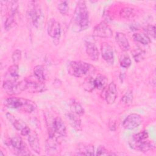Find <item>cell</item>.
Here are the masks:
<instances>
[{
    "label": "cell",
    "instance_id": "cell-1",
    "mask_svg": "<svg viewBox=\"0 0 156 156\" xmlns=\"http://www.w3.org/2000/svg\"><path fill=\"white\" fill-rule=\"evenodd\" d=\"M73 29L76 32L87 29L89 26V14L84 1L77 2L72 18Z\"/></svg>",
    "mask_w": 156,
    "mask_h": 156
},
{
    "label": "cell",
    "instance_id": "cell-2",
    "mask_svg": "<svg viewBox=\"0 0 156 156\" xmlns=\"http://www.w3.org/2000/svg\"><path fill=\"white\" fill-rule=\"evenodd\" d=\"M4 105L7 108L18 109L26 113H32L37 108V105L35 102L13 96L6 98L4 100Z\"/></svg>",
    "mask_w": 156,
    "mask_h": 156
},
{
    "label": "cell",
    "instance_id": "cell-3",
    "mask_svg": "<svg viewBox=\"0 0 156 156\" xmlns=\"http://www.w3.org/2000/svg\"><path fill=\"white\" fill-rule=\"evenodd\" d=\"M91 65L83 61L71 62L68 66V73L76 77H80L87 74L90 69Z\"/></svg>",
    "mask_w": 156,
    "mask_h": 156
},
{
    "label": "cell",
    "instance_id": "cell-4",
    "mask_svg": "<svg viewBox=\"0 0 156 156\" xmlns=\"http://www.w3.org/2000/svg\"><path fill=\"white\" fill-rule=\"evenodd\" d=\"M4 91L9 95H15L26 90V86L24 80L19 82L16 81L5 80L2 83Z\"/></svg>",
    "mask_w": 156,
    "mask_h": 156
},
{
    "label": "cell",
    "instance_id": "cell-5",
    "mask_svg": "<svg viewBox=\"0 0 156 156\" xmlns=\"http://www.w3.org/2000/svg\"><path fill=\"white\" fill-rule=\"evenodd\" d=\"M29 15L32 21L33 25L37 28L40 27L43 20V12L40 6L35 1L30 2Z\"/></svg>",
    "mask_w": 156,
    "mask_h": 156
},
{
    "label": "cell",
    "instance_id": "cell-6",
    "mask_svg": "<svg viewBox=\"0 0 156 156\" xmlns=\"http://www.w3.org/2000/svg\"><path fill=\"white\" fill-rule=\"evenodd\" d=\"M47 31L48 35L52 38L54 43L55 44H58L61 36V26L59 22L55 19H50L48 22Z\"/></svg>",
    "mask_w": 156,
    "mask_h": 156
},
{
    "label": "cell",
    "instance_id": "cell-7",
    "mask_svg": "<svg viewBox=\"0 0 156 156\" xmlns=\"http://www.w3.org/2000/svg\"><path fill=\"white\" fill-rule=\"evenodd\" d=\"M10 145L15 149L17 155H30V152L26 144L19 135L14 136L10 140Z\"/></svg>",
    "mask_w": 156,
    "mask_h": 156
},
{
    "label": "cell",
    "instance_id": "cell-8",
    "mask_svg": "<svg viewBox=\"0 0 156 156\" xmlns=\"http://www.w3.org/2000/svg\"><path fill=\"white\" fill-rule=\"evenodd\" d=\"M25 79L27 83L26 90L32 93L41 92L44 90L45 85L44 82L38 80L34 75Z\"/></svg>",
    "mask_w": 156,
    "mask_h": 156
},
{
    "label": "cell",
    "instance_id": "cell-9",
    "mask_svg": "<svg viewBox=\"0 0 156 156\" xmlns=\"http://www.w3.org/2000/svg\"><path fill=\"white\" fill-rule=\"evenodd\" d=\"M142 123L141 116L137 113H131L128 115L122 122V126L126 129H134Z\"/></svg>",
    "mask_w": 156,
    "mask_h": 156
},
{
    "label": "cell",
    "instance_id": "cell-10",
    "mask_svg": "<svg viewBox=\"0 0 156 156\" xmlns=\"http://www.w3.org/2000/svg\"><path fill=\"white\" fill-rule=\"evenodd\" d=\"M129 145L132 148L143 152L152 151L155 148V144L148 139L138 141L130 140L129 141Z\"/></svg>",
    "mask_w": 156,
    "mask_h": 156
},
{
    "label": "cell",
    "instance_id": "cell-11",
    "mask_svg": "<svg viewBox=\"0 0 156 156\" xmlns=\"http://www.w3.org/2000/svg\"><path fill=\"white\" fill-rule=\"evenodd\" d=\"M93 34L100 38H110L112 37L113 32L105 21H102L94 27Z\"/></svg>",
    "mask_w": 156,
    "mask_h": 156
},
{
    "label": "cell",
    "instance_id": "cell-12",
    "mask_svg": "<svg viewBox=\"0 0 156 156\" xmlns=\"http://www.w3.org/2000/svg\"><path fill=\"white\" fill-rule=\"evenodd\" d=\"M54 130L55 133V138L57 140L58 137L63 138L66 135V125L63 121L62 119L59 116L55 117L54 122Z\"/></svg>",
    "mask_w": 156,
    "mask_h": 156
},
{
    "label": "cell",
    "instance_id": "cell-13",
    "mask_svg": "<svg viewBox=\"0 0 156 156\" xmlns=\"http://www.w3.org/2000/svg\"><path fill=\"white\" fill-rule=\"evenodd\" d=\"M101 54L102 58L108 63L113 64L114 62V53L112 46L107 42L101 44Z\"/></svg>",
    "mask_w": 156,
    "mask_h": 156
},
{
    "label": "cell",
    "instance_id": "cell-14",
    "mask_svg": "<svg viewBox=\"0 0 156 156\" xmlns=\"http://www.w3.org/2000/svg\"><path fill=\"white\" fill-rule=\"evenodd\" d=\"M85 46L86 52L91 60L94 61L98 60L99 58V52L94 42L90 40L89 39L87 40L85 42Z\"/></svg>",
    "mask_w": 156,
    "mask_h": 156
},
{
    "label": "cell",
    "instance_id": "cell-15",
    "mask_svg": "<svg viewBox=\"0 0 156 156\" xmlns=\"http://www.w3.org/2000/svg\"><path fill=\"white\" fill-rule=\"evenodd\" d=\"M117 88L115 83L112 82L109 83L108 87H107V89L105 93V99L107 104H113L117 98Z\"/></svg>",
    "mask_w": 156,
    "mask_h": 156
},
{
    "label": "cell",
    "instance_id": "cell-16",
    "mask_svg": "<svg viewBox=\"0 0 156 156\" xmlns=\"http://www.w3.org/2000/svg\"><path fill=\"white\" fill-rule=\"evenodd\" d=\"M66 119L68 120V122L71 125V126L77 132L81 131L82 128V123L81 119L79 117V115L73 113L71 112L69 113H66Z\"/></svg>",
    "mask_w": 156,
    "mask_h": 156
},
{
    "label": "cell",
    "instance_id": "cell-17",
    "mask_svg": "<svg viewBox=\"0 0 156 156\" xmlns=\"http://www.w3.org/2000/svg\"><path fill=\"white\" fill-rule=\"evenodd\" d=\"M28 142L32 150L37 154H40V141L36 132L30 131L28 135Z\"/></svg>",
    "mask_w": 156,
    "mask_h": 156
},
{
    "label": "cell",
    "instance_id": "cell-18",
    "mask_svg": "<svg viewBox=\"0 0 156 156\" xmlns=\"http://www.w3.org/2000/svg\"><path fill=\"white\" fill-rule=\"evenodd\" d=\"M115 41L122 51H127L130 49L129 40L124 33L117 32L115 36Z\"/></svg>",
    "mask_w": 156,
    "mask_h": 156
},
{
    "label": "cell",
    "instance_id": "cell-19",
    "mask_svg": "<svg viewBox=\"0 0 156 156\" xmlns=\"http://www.w3.org/2000/svg\"><path fill=\"white\" fill-rule=\"evenodd\" d=\"M7 119L9 120V121L13 125V126L18 130L21 131L27 125L26 123L20 119L16 118L14 115L10 113H7L5 114Z\"/></svg>",
    "mask_w": 156,
    "mask_h": 156
},
{
    "label": "cell",
    "instance_id": "cell-20",
    "mask_svg": "<svg viewBox=\"0 0 156 156\" xmlns=\"http://www.w3.org/2000/svg\"><path fill=\"white\" fill-rule=\"evenodd\" d=\"M77 154L83 155H93L94 154V146L90 144L80 143L77 146Z\"/></svg>",
    "mask_w": 156,
    "mask_h": 156
},
{
    "label": "cell",
    "instance_id": "cell-21",
    "mask_svg": "<svg viewBox=\"0 0 156 156\" xmlns=\"http://www.w3.org/2000/svg\"><path fill=\"white\" fill-rule=\"evenodd\" d=\"M18 77H19L18 66L16 64H13L8 68L5 74V80L16 81Z\"/></svg>",
    "mask_w": 156,
    "mask_h": 156
},
{
    "label": "cell",
    "instance_id": "cell-22",
    "mask_svg": "<svg viewBox=\"0 0 156 156\" xmlns=\"http://www.w3.org/2000/svg\"><path fill=\"white\" fill-rule=\"evenodd\" d=\"M69 108L71 110V112L73 113L77 114L79 116L82 115L85 113V110L82 106L80 105V104L77 101L76 99H70L69 102Z\"/></svg>",
    "mask_w": 156,
    "mask_h": 156
},
{
    "label": "cell",
    "instance_id": "cell-23",
    "mask_svg": "<svg viewBox=\"0 0 156 156\" xmlns=\"http://www.w3.org/2000/svg\"><path fill=\"white\" fill-rule=\"evenodd\" d=\"M107 82L108 79L105 76L102 74H98L94 79L95 88L99 90H103L107 88Z\"/></svg>",
    "mask_w": 156,
    "mask_h": 156
},
{
    "label": "cell",
    "instance_id": "cell-24",
    "mask_svg": "<svg viewBox=\"0 0 156 156\" xmlns=\"http://www.w3.org/2000/svg\"><path fill=\"white\" fill-rule=\"evenodd\" d=\"M34 75L40 81L44 82L46 79L45 68L42 65H37L34 68Z\"/></svg>",
    "mask_w": 156,
    "mask_h": 156
},
{
    "label": "cell",
    "instance_id": "cell-25",
    "mask_svg": "<svg viewBox=\"0 0 156 156\" xmlns=\"http://www.w3.org/2000/svg\"><path fill=\"white\" fill-rule=\"evenodd\" d=\"M83 88L87 92H91L95 88L94 79L91 76L87 77L82 83Z\"/></svg>",
    "mask_w": 156,
    "mask_h": 156
},
{
    "label": "cell",
    "instance_id": "cell-26",
    "mask_svg": "<svg viewBox=\"0 0 156 156\" xmlns=\"http://www.w3.org/2000/svg\"><path fill=\"white\" fill-rule=\"evenodd\" d=\"M119 15L122 18H124L126 20H130L133 18L135 16V12L133 8L125 7L121 9L119 12Z\"/></svg>",
    "mask_w": 156,
    "mask_h": 156
},
{
    "label": "cell",
    "instance_id": "cell-27",
    "mask_svg": "<svg viewBox=\"0 0 156 156\" xmlns=\"http://www.w3.org/2000/svg\"><path fill=\"white\" fill-rule=\"evenodd\" d=\"M133 38L135 41L144 45L149 44L151 41V38L145 33H135L133 34Z\"/></svg>",
    "mask_w": 156,
    "mask_h": 156
},
{
    "label": "cell",
    "instance_id": "cell-28",
    "mask_svg": "<svg viewBox=\"0 0 156 156\" xmlns=\"http://www.w3.org/2000/svg\"><path fill=\"white\" fill-rule=\"evenodd\" d=\"M132 54L135 61L138 63L143 61L146 57V52L140 48L133 49L132 51Z\"/></svg>",
    "mask_w": 156,
    "mask_h": 156
},
{
    "label": "cell",
    "instance_id": "cell-29",
    "mask_svg": "<svg viewBox=\"0 0 156 156\" xmlns=\"http://www.w3.org/2000/svg\"><path fill=\"white\" fill-rule=\"evenodd\" d=\"M133 101V93L132 91L129 90L126 91V93L123 95L121 98V102L126 105H129L132 104Z\"/></svg>",
    "mask_w": 156,
    "mask_h": 156
},
{
    "label": "cell",
    "instance_id": "cell-30",
    "mask_svg": "<svg viewBox=\"0 0 156 156\" xmlns=\"http://www.w3.org/2000/svg\"><path fill=\"white\" fill-rule=\"evenodd\" d=\"M148 133L147 132L146 130H143L142 132H140L138 133L135 134L132 138V141H142L146 139H148Z\"/></svg>",
    "mask_w": 156,
    "mask_h": 156
},
{
    "label": "cell",
    "instance_id": "cell-31",
    "mask_svg": "<svg viewBox=\"0 0 156 156\" xmlns=\"http://www.w3.org/2000/svg\"><path fill=\"white\" fill-rule=\"evenodd\" d=\"M58 9L59 12L62 15H66L68 13L69 11V6L68 1H60L58 4Z\"/></svg>",
    "mask_w": 156,
    "mask_h": 156
},
{
    "label": "cell",
    "instance_id": "cell-32",
    "mask_svg": "<svg viewBox=\"0 0 156 156\" xmlns=\"http://www.w3.org/2000/svg\"><path fill=\"white\" fill-rule=\"evenodd\" d=\"M119 63L121 67L124 68H127L131 65L132 62L130 57L128 55H124L121 56L119 60Z\"/></svg>",
    "mask_w": 156,
    "mask_h": 156
},
{
    "label": "cell",
    "instance_id": "cell-33",
    "mask_svg": "<svg viewBox=\"0 0 156 156\" xmlns=\"http://www.w3.org/2000/svg\"><path fill=\"white\" fill-rule=\"evenodd\" d=\"M145 34L151 38H155V27L154 25H148L144 28Z\"/></svg>",
    "mask_w": 156,
    "mask_h": 156
},
{
    "label": "cell",
    "instance_id": "cell-34",
    "mask_svg": "<svg viewBox=\"0 0 156 156\" xmlns=\"http://www.w3.org/2000/svg\"><path fill=\"white\" fill-rule=\"evenodd\" d=\"M96 155H115V154L111 152L110 151H108L103 146H99L97 149Z\"/></svg>",
    "mask_w": 156,
    "mask_h": 156
},
{
    "label": "cell",
    "instance_id": "cell-35",
    "mask_svg": "<svg viewBox=\"0 0 156 156\" xmlns=\"http://www.w3.org/2000/svg\"><path fill=\"white\" fill-rule=\"evenodd\" d=\"M21 51L20 49H16L13 51L12 55V58L13 64L17 65V63L20 61L21 58Z\"/></svg>",
    "mask_w": 156,
    "mask_h": 156
},
{
    "label": "cell",
    "instance_id": "cell-36",
    "mask_svg": "<svg viewBox=\"0 0 156 156\" xmlns=\"http://www.w3.org/2000/svg\"><path fill=\"white\" fill-rule=\"evenodd\" d=\"M30 131L31 130H30V128L27 126H26L20 132L23 136H28V135L30 133Z\"/></svg>",
    "mask_w": 156,
    "mask_h": 156
},
{
    "label": "cell",
    "instance_id": "cell-37",
    "mask_svg": "<svg viewBox=\"0 0 156 156\" xmlns=\"http://www.w3.org/2000/svg\"><path fill=\"white\" fill-rule=\"evenodd\" d=\"M116 124H115V122L112 121L109 123V129L111 130H112V131L115 130H116Z\"/></svg>",
    "mask_w": 156,
    "mask_h": 156
}]
</instances>
